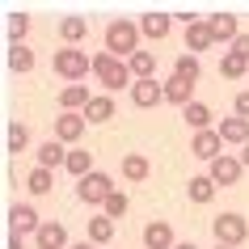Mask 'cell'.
<instances>
[{
	"label": "cell",
	"mask_w": 249,
	"mask_h": 249,
	"mask_svg": "<svg viewBox=\"0 0 249 249\" xmlns=\"http://www.w3.org/2000/svg\"><path fill=\"white\" fill-rule=\"evenodd\" d=\"M106 51L118 55V59H131L135 51H144L140 42H144V34H140V21H127V17H114L110 26H106Z\"/></svg>",
	"instance_id": "1"
},
{
	"label": "cell",
	"mask_w": 249,
	"mask_h": 249,
	"mask_svg": "<svg viewBox=\"0 0 249 249\" xmlns=\"http://www.w3.org/2000/svg\"><path fill=\"white\" fill-rule=\"evenodd\" d=\"M93 76H97V85H102L106 93L131 89V85H135L127 59H118V55H110V51H97V55H93Z\"/></svg>",
	"instance_id": "2"
},
{
	"label": "cell",
	"mask_w": 249,
	"mask_h": 249,
	"mask_svg": "<svg viewBox=\"0 0 249 249\" xmlns=\"http://www.w3.org/2000/svg\"><path fill=\"white\" fill-rule=\"evenodd\" d=\"M51 68H55V76H64L68 85H80V80L93 72V55L85 51V47H59L55 59H51Z\"/></svg>",
	"instance_id": "3"
},
{
	"label": "cell",
	"mask_w": 249,
	"mask_h": 249,
	"mask_svg": "<svg viewBox=\"0 0 249 249\" xmlns=\"http://www.w3.org/2000/svg\"><path fill=\"white\" fill-rule=\"evenodd\" d=\"M211 236H215V245H224V249H241L249 241V220L241 211H224V215L211 220Z\"/></svg>",
	"instance_id": "4"
},
{
	"label": "cell",
	"mask_w": 249,
	"mask_h": 249,
	"mask_svg": "<svg viewBox=\"0 0 249 249\" xmlns=\"http://www.w3.org/2000/svg\"><path fill=\"white\" fill-rule=\"evenodd\" d=\"M114 190H118L114 178L102 173V169H93L89 178H80V182H76V198L85 203V207H106V198L114 195Z\"/></svg>",
	"instance_id": "5"
},
{
	"label": "cell",
	"mask_w": 249,
	"mask_h": 249,
	"mask_svg": "<svg viewBox=\"0 0 249 249\" xmlns=\"http://www.w3.org/2000/svg\"><path fill=\"white\" fill-rule=\"evenodd\" d=\"M42 215H38V207H34V203H13V207H9V228H13V232H21V236H38V228H42Z\"/></svg>",
	"instance_id": "6"
},
{
	"label": "cell",
	"mask_w": 249,
	"mask_h": 249,
	"mask_svg": "<svg viewBox=\"0 0 249 249\" xmlns=\"http://www.w3.org/2000/svg\"><path fill=\"white\" fill-rule=\"evenodd\" d=\"M241 173H245V165H241L236 152H224L220 160H211V165H207V178L215 186H236V182H241Z\"/></svg>",
	"instance_id": "7"
},
{
	"label": "cell",
	"mask_w": 249,
	"mask_h": 249,
	"mask_svg": "<svg viewBox=\"0 0 249 249\" xmlns=\"http://www.w3.org/2000/svg\"><path fill=\"white\" fill-rule=\"evenodd\" d=\"M165 102V80H135L131 85V106L135 110H152Z\"/></svg>",
	"instance_id": "8"
},
{
	"label": "cell",
	"mask_w": 249,
	"mask_h": 249,
	"mask_svg": "<svg viewBox=\"0 0 249 249\" xmlns=\"http://www.w3.org/2000/svg\"><path fill=\"white\" fill-rule=\"evenodd\" d=\"M190 152H195L198 160H220L224 157V140H220V131L211 127V131H198V135H190Z\"/></svg>",
	"instance_id": "9"
},
{
	"label": "cell",
	"mask_w": 249,
	"mask_h": 249,
	"mask_svg": "<svg viewBox=\"0 0 249 249\" xmlns=\"http://www.w3.org/2000/svg\"><path fill=\"white\" fill-rule=\"evenodd\" d=\"M207 26H211V38L224 42V47H232V42L245 34V30H241V21H236L232 13H211V17H207Z\"/></svg>",
	"instance_id": "10"
},
{
	"label": "cell",
	"mask_w": 249,
	"mask_h": 249,
	"mask_svg": "<svg viewBox=\"0 0 249 249\" xmlns=\"http://www.w3.org/2000/svg\"><path fill=\"white\" fill-rule=\"evenodd\" d=\"M89 102H93L89 85H64L59 89V114H85Z\"/></svg>",
	"instance_id": "11"
},
{
	"label": "cell",
	"mask_w": 249,
	"mask_h": 249,
	"mask_svg": "<svg viewBox=\"0 0 249 249\" xmlns=\"http://www.w3.org/2000/svg\"><path fill=\"white\" fill-rule=\"evenodd\" d=\"M140 34L152 42H165L173 34V13H144L140 17Z\"/></svg>",
	"instance_id": "12"
},
{
	"label": "cell",
	"mask_w": 249,
	"mask_h": 249,
	"mask_svg": "<svg viewBox=\"0 0 249 249\" xmlns=\"http://www.w3.org/2000/svg\"><path fill=\"white\" fill-rule=\"evenodd\" d=\"M85 127H89V118L85 114H59L55 118V140H59V144H76L80 135H85Z\"/></svg>",
	"instance_id": "13"
},
{
	"label": "cell",
	"mask_w": 249,
	"mask_h": 249,
	"mask_svg": "<svg viewBox=\"0 0 249 249\" xmlns=\"http://www.w3.org/2000/svg\"><path fill=\"white\" fill-rule=\"evenodd\" d=\"M220 140H224V148L228 144H236V148H245L249 144V118H236V114H228V118H220Z\"/></svg>",
	"instance_id": "14"
},
{
	"label": "cell",
	"mask_w": 249,
	"mask_h": 249,
	"mask_svg": "<svg viewBox=\"0 0 249 249\" xmlns=\"http://www.w3.org/2000/svg\"><path fill=\"white\" fill-rule=\"evenodd\" d=\"M34 249H72L68 245V228L59 220H47L38 228V236H34Z\"/></svg>",
	"instance_id": "15"
},
{
	"label": "cell",
	"mask_w": 249,
	"mask_h": 249,
	"mask_svg": "<svg viewBox=\"0 0 249 249\" xmlns=\"http://www.w3.org/2000/svg\"><path fill=\"white\" fill-rule=\"evenodd\" d=\"M144 249H178V241H173V224L169 220H152L144 228Z\"/></svg>",
	"instance_id": "16"
},
{
	"label": "cell",
	"mask_w": 249,
	"mask_h": 249,
	"mask_svg": "<svg viewBox=\"0 0 249 249\" xmlns=\"http://www.w3.org/2000/svg\"><path fill=\"white\" fill-rule=\"evenodd\" d=\"M215 47V38H211V26H207V17H198L195 26H186V51L198 55V51H211Z\"/></svg>",
	"instance_id": "17"
},
{
	"label": "cell",
	"mask_w": 249,
	"mask_h": 249,
	"mask_svg": "<svg viewBox=\"0 0 249 249\" xmlns=\"http://www.w3.org/2000/svg\"><path fill=\"white\" fill-rule=\"evenodd\" d=\"M68 152H72V148H64V144L51 135V140L38 148V169H51V173H55V169H64V165H68Z\"/></svg>",
	"instance_id": "18"
},
{
	"label": "cell",
	"mask_w": 249,
	"mask_h": 249,
	"mask_svg": "<svg viewBox=\"0 0 249 249\" xmlns=\"http://www.w3.org/2000/svg\"><path fill=\"white\" fill-rule=\"evenodd\" d=\"M190 93H195V85H190V80H182V76H169V80H165V102L178 106V110H186V106L195 102Z\"/></svg>",
	"instance_id": "19"
},
{
	"label": "cell",
	"mask_w": 249,
	"mask_h": 249,
	"mask_svg": "<svg viewBox=\"0 0 249 249\" xmlns=\"http://www.w3.org/2000/svg\"><path fill=\"white\" fill-rule=\"evenodd\" d=\"M148 173H152V160L144 152H123V178L127 182H144Z\"/></svg>",
	"instance_id": "20"
},
{
	"label": "cell",
	"mask_w": 249,
	"mask_h": 249,
	"mask_svg": "<svg viewBox=\"0 0 249 249\" xmlns=\"http://www.w3.org/2000/svg\"><path fill=\"white\" fill-rule=\"evenodd\" d=\"M114 97H110V93H93V102L85 106V118H89V123H110V118H114Z\"/></svg>",
	"instance_id": "21"
},
{
	"label": "cell",
	"mask_w": 249,
	"mask_h": 249,
	"mask_svg": "<svg viewBox=\"0 0 249 249\" xmlns=\"http://www.w3.org/2000/svg\"><path fill=\"white\" fill-rule=\"evenodd\" d=\"M215 190H220V186L211 182L207 173H195V178L186 182V195H190V203H198V207H203V203H211V198H215Z\"/></svg>",
	"instance_id": "22"
},
{
	"label": "cell",
	"mask_w": 249,
	"mask_h": 249,
	"mask_svg": "<svg viewBox=\"0 0 249 249\" xmlns=\"http://www.w3.org/2000/svg\"><path fill=\"white\" fill-rule=\"evenodd\" d=\"M182 118H186V127H190V131H211V106L207 102H190V106H186V110H182Z\"/></svg>",
	"instance_id": "23"
},
{
	"label": "cell",
	"mask_w": 249,
	"mask_h": 249,
	"mask_svg": "<svg viewBox=\"0 0 249 249\" xmlns=\"http://www.w3.org/2000/svg\"><path fill=\"white\" fill-rule=\"evenodd\" d=\"M85 34H89V21L85 17H59V38H64V47H80Z\"/></svg>",
	"instance_id": "24"
},
{
	"label": "cell",
	"mask_w": 249,
	"mask_h": 249,
	"mask_svg": "<svg viewBox=\"0 0 249 249\" xmlns=\"http://www.w3.org/2000/svg\"><path fill=\"white\" fill-rule=\"evenodd\" d=\"M127 68H131L135 80H157V55L152 51H135L131 59H127Z\"/></svg>",
	"instance_id": "25"
},
{
	"label": "cell",
	"mask_w": 249,
	"mask_h": 249,
	"mask_svg": "<svg viewBox=\"0 0 249 249\" xmlns=\"http://www.w3.org/2000/svg\"><path fill=\"white\" fill-rule=\"evenodd\" d=\"M9 68H13V72H21V76H26V72H34V51H30L26 42H9Z\"/></svg>",
	"instance_id": "26"
},
{
	"label": "cell",
	"mask_w": 249,
	"mask_h": 249,
	"mask_svg": "<svg viewBox=\"0 0 249 249\" xmlns=\"http://www.w3.org/2000/svg\"><path fill=\"white\" fill-rule=\"evenodd\" d=\"M173 76H182V80H190V85H198V76H203V64H198V55H178L173 59Z\"/></svg>",
	"instance_id": "27"
},
{
	"label": "cell",
	"mask_w": 249,
	"mask_h": 249,
	"mask_svg": "<svg viewBox=\"0 0 249 249\" xmlns=\"http://www.w3.org/2000/svg\"><path fill=\"white\" fill-rule=\"evenodd\" d=\"M85 241H93L97 249L110 245V241H114V220H106V215H93V220H89V236H85Z\"/></svg>",
	"instance_id": "28"
},
{
	"label": "cell",
	"mask_w": 249,
	"mask_h": 249,
	"mask_svg": "<svg viewBox=\"0 0 249 249\" xmlns=\"http://www.w3.org/2000/svg\"><path fill=\"white\" fill-rule=\"evenodd\" d=\"M68 173H72V178H89L93 173V152H85V148H72V152H68V165H64Z\"/></svg>",
	"instance_id": "29"
},
{
	"label": "cell",
	"mask_w": 249,
	"mask_h": 249,
	"mask_svg": "<svg viewBox=\"0 0 249 249\" xmlns=\"http://www.w3.org/2000/svg\"><path fill=\"white\" fill-rule=\"evenodd\" d=\"M26 190H30L34 198H38V195H51V190H55V173L34 165V169H30V178H26Z\"/></svg>",
	"instance_id": "30"
},
{
	"label": "cell",
	"mask_w": 249,
	"mask_h": 249,
	"mask_svg": "<svg viewBox=\"0 0 249 249\" xmlns=\"http://www.w3.org/2000/svg\"><path fill=\"white\" fill-rule=\"evenodd\" d=\"M249 72V59H241V55H232V51H224V59H220V76L224 80H241Z\"/></svg>",
	"instance_id": "31"
},
{
	"label": "cell",
	"mask_w": 249,
	"mask_h": 249,
	"mask_svg": "<svg viewBox=\"0 0 249 249\" xmlns=\"http://www.w3.org/2000/svg\"><path fill=\"white\" fill-rule=\"evenodd\" d=\"M127 207H131V198H127V190H114V195L106 198L102 215H106V220H123V215H127Z\"/></svg>",
	"instance_id": "32"
},
{
	"label": "cell",
	"mask_w": 249,
	"mask_h": 249,
	"mask_svg": "<svg viewBox=\"0 0 249 249\" xmlns=\"http://www.w3.org/2000/svg\"><path fill=\"white\" fill-rule=\"evenodd\" d=\"M4 144H9V152H26V148H30V127H26V123H9Z\"/></svg>",
	"instance_id": "33"
},
{
	"label": "cell",
	"mask_w": 249,
	"mask_h": 249,
	"mask_svg": "<svg viewBox=\"0 0 249 249\" xmlns=\"http://www.w3.org/2000/svg\"><path fill=\"white\" fill-rule=\"evenodd\" d=\"M30 13H9V42H26Z\"/></svg>",
	"instance_id": "34"
},
{
	"label": "cell",
	"mask_w": 249,
	"mask_h": 249,
	"mask_svg": "<svg viewBox=\"0 0 249 249\" xmlns=\"http://www.w3.org/2000/svg\"><path fill=\"white\" fill-rule=\"evenodd\" d=\"M232 114H236V118H249V89H241V93H236V102H232Z\"/></svg>",
	"instance_id": "35"
},
{
	"label": "cell",
	"mask_w": 249,
	"mask_h": 249,
	"mask_svg": "<svg viewBox=\"0 0 249 249\" xmlns=\"http://www.w3.org/2000/svg\"><path fill=\"white\" fill-rule=\"evenodd\" d=\"M228 51H232V55H241V59H249V34H241V38H236L232 47H228Z\"/></svg>",
	"instance_id": "36"
},
{
	"label": "cell",
	"mask_w": 249,
	"mask_h": 249,
	"mask_svg": "<svg viewBox=\"0 0 249 249\" xmlns=\"http://www.w3.org/2000/svg\"><path fill=\"white\" fill-rule=\"evenodd\" d=\"M9 249H26V236H21V232H9Z\"/></svg>",
	"instance_id": "37"
},
{
	"label": "cell",
	"mask_w": 249,
	"mask_h": 249,
	"mask_svg": "<svg viewBox=\"0 0 249 249\" xmlns=\"http://www.w3.org/2000/svg\"><path fill=\"white\" fill-rule=\"evenodd\" d=\"M241 165H245V169H249V144L241 148Z\"/></svg>",
	"instance_id": "38"
},
{
	"label": "cell",
	"mask_w": 249,
	"mask_h": 249,
	"mask_svg": "<svg viewBox=\"0 0 249 249\" xmlns=\"http://www.w3.org/2000/svg\"><path fill=\"white\" fill-rule=\"evenodd\" d=\"M72 249H97V245H93V241H76Z\"/></svg>",
	"instance_id": "39"
},
{
	"label": "cell",
	"mask_w": 249,
	"mask_h": 249,
	"mask_svg": "<svg viewBox=\"0 0 249 249\" xmlns=\"http://www.w3.org/2000/svg\"><path fill=\"white\" fill-rule=\"evenodd\" d=\"M178 249H198V245H195V241H178Z\"/></svg>",
	"instance_id": "40"
},
{
	"label": "cell",
	"mask_w": 249,
	"mask_h": 249,
	"mask_svg": "<svg viewBox=\"0 0 249 249\" xmlns=\"http://www.w3.org/2000/svg\"><path fill=\"white\" fill-rule=\"evenodd\" d=\"M215 249H224V245H215Z\"/></svg>",
	"instance_id": "41"
}]
</instances>
